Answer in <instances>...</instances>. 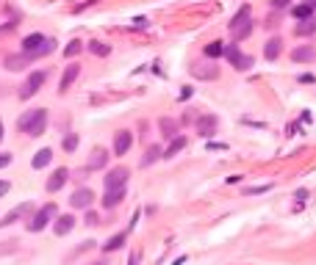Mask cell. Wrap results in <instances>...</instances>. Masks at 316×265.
<instances>
[{
	"instance_id": "obj_1",
	"label": "cell",
	"mask_w": 316,
	"mask_h": 265,
	"mask_svg": "<svg viewBox=\"0 0 316 265\" xmlns=\"http://www.w3.org/2000/svg\"><path fill=\"white\" fill-rule=\"evenodd\" d=\"M45 127H48V111L45 108H34V111H25L17 119V130L25 136H42Z\"/></svg>"
},
{
	"instance_id": "obj_2",
	"label": "cell",
	"mask_w": 316,
	"mask_h": 265,
	"mask_svg": "<svg viewBox=\"0 0 316 265\" xmlns=\"http://www.w3.org/2000/svg\"><path fill=\"white\" fill-rule=\"evenodd\" d=\"M20 50H23V53H28L31 58H39V55H50V53H53V50H56V41L48 39V36H42V33H31V36H25V39H23Z\"/></svg>"
},
{
	"instance_id": "obj_3",
	"label": "cell",
	"mask_w": 316,
	"mask_h": 265,
	"mask_svg": "<svg viewBox=\"0 0 316 265\" xmlns=\"http://www.w3.org/2000/svg\"><path fill=\"white\" fill-rule=\"evenodd\" d=\"M252 14H250V6H241L239 11L233 14V19H230V36H233V41H241V39H247V36L252 33Z\"/></svg>"
},
{
	"instance_id": "obj_4",
	"label": "cell",
	"mask_w": 316,
	"mask_h": 265,
	"mask_svg": "<svg viewBox=\"0 0 316 265\" xmlns=\"http://www.w3.org/2000/svg\"><path fill=\"white\" fill-rule=\"evenodd\" d=\"M225 58L230 61L233 69H239V72H247V69H252V66H255V58L241 53L239 44H225Z\"/></svg>"
},
{
	"instance_id": "obj_5",
	"label": "cell",
	"mask_w": 316,
	"mask_h": 265,
	"mask_svg": "<svg viewBox=\"0 0 316 265\" xmlns=\"http://www.w3.org/2000/svg\"><path fill=\"white\" fill-rule=\"evenodd\" d=\"M45 80H48V72H45V69L31 72L28 80H25V86L20 88V100H31V97H34L36 91H39V88L45 86Z\"/></svg>"
},
{
	"instance_id": "obj_6",
	"label": "cell",
	"mask_w": 316,
	"mask_h": 265,
	"mask_svg": "<svg viewBox=\"0 0 316 265\" xmlns=\"http://www.w3.org/2000/svg\"><path fill=\"white\" fill-rule=\"evenodd\" d=\"M56 213H59L56 205H45L42 210H36L34 216H31V221H28V232H42L45 227L50 224V218H53Z\"/></svg>"
},
{
	"instance_id": "obj_7",
	"label": "cell",
	"mask_w": 316,
	"mask_h": 265,
	"mask_svg": "<svg viewBox=\"0 0 316 265\" xmlns=\"http://www.w3.org/2000/svg\"><path fill=\"white\" fill-rule=\"evenodd\" d=\"M216 124H219V119L214 116V113H203V116H197L194 127H197V136L203 138H211L216 133Z\"/></svg>"
},
{
	"instance_id": "obj_8",
	"label": "cell",
	"mask_w": 316,
	"mask_h": 265,
	"mask_svg": "<svg viewBox=\"0 0 316 265\" xmlns=\"http://www.w3.org/2000/svg\"><path fill=\"white\" fill-rule=\"evenodd\" d=\"M128 177H131V171L128 169H111L106 174V191H114V188H125V183H128Z\"/></svg>"
},
{
	"instance_id": "obj_9",
	"label": "cell",
	"mask_w": 316,
	"mask_h": 265,
	"mask_svg": "<svg viewBox=\"0 0 316 265\" xmlns=\"http://www.w3.org/2000/svg\"><path fill=\"white\" fill-rule=\"evenodd\" d=\"M131 147H133L131 130H117V136H114V155H117V158H122V155H125Z\"/></svg>"
},
{
	"instance_id": "obj_10",
	"label": "cell",
	"mask_w": 316,
	"mask_h": 265,
	"mask_svg": "<svg viewBox=\"0 0 316 265\" xmlns=\"http://www.w3.org/2000/svg\"><path fill=\"white\" fill-rule=\"evenodd\" d=\"M191 77H197V80H216V77H219V66H214V64H194L191 66Z\"/></svg>"
},
{
	"instance_id": "obj_11",
	"label": "cell",
	"mask_w": 316,
	"mask_h": 265,
	"mask_svg": "<svg viewBox=\"0 0 316 265\" xmlns=\"http://www.w3.org/2000/svg\"><path fill=\"white\" fill-rule=\"evenodd\" d=\"M92 202H95V194H92V188H78L75 194H72L70 205H72V207H81V210H89Z\"/></svg>"
},
{
	"instance_id": "obj_12",
	"label": "cell",
	"mask_w": 316,
	"mask_h": 265,
	"mask_svg": "<svg viewBox=\"0 0 316 265\" xmlns=\"http://www.w3.org/2000/svg\"><path fill=\"white\" fill-rule=\"evenodd\" d=\"M291 61H294V64H313V61H316V50L310 47V44L294 47L291 50Z\"/></svg>"
},
{
	"instance_id": "obj_13",
	"label": "cell",
	"mask_w": 316,
	"mask_h": 265,
	"mask_svg": "<svg viewBox=\"0 0 316 265\" xmlns=\"http://www.w3.org/2000/svg\"><path fill=\"white\" fill-rule=\"evenodd\" d=\"M67 180H70V169H64V166H61V169H56L53 174H50V180H48V191H50V194L61 191Z\"/></svg>"
},
{
	"instance_id": "obj_14",
	"label": "cell",
	"mask_w": 316,
	"mask_h": 265,
	"mask_svg": "<svg viewBox=\"0 0 316 265\" xmlns=\"http://www.w3.org/2000/svg\"><path fill=\"white\" fill-rule=\"evenodd\" d=\"M283 53V39L280 36H274V39H269L266 44H263V58L266 61H277Z\"/></svg>"
},
{
	"instance_id": "obj_15",
	"label": "cell",
	"mask_w": 316,
	"mask_h": 265,
	"mask_svg": "<svg viewBox=\"0 0 316 265\" xmlns=\"http://www.w3.org/2000/svg\"><path fill=\"white\" fill-rule=\"evenodd\" d=\"M78 75H81V66H78V64H70V66H67L64 75H61V80H59V91H61V94H64L67 88L78 80Z\"/></svg>"
},
{
	"instance_id": "obj_16",
	"label": "cell",
	"mask_w": 316,
	"mask_h": 265,
	"mask_svg": "<svg viewBox=\"0 0 316 265\" xmlns=\"http://www.w3.org/2000/svg\"><path fill=\"white\" fill-rule=\"evenodd\" d=\"M31 55L28 53H23V55H6V61H3V66H6L9 72H20V69H25V66L31 64Z\"/></svg>"
},
{
	"instance_id": "obj_17",
	"label": "cell",
	"mask_w": 316,
	"mask_h": 265,
	"mask_svg": "<svg viewBox=\"0 0 316 265\" xmlns=\"http://www.w3.org/2000/svg\"><path fill=\"white\" fill-rule=\"evenodd\" d=\"M122 199H125V188H114V191H106V196L100 199V205L106 207V210H114Z\"/></svg>"
},
{
	"instance_id": "obj_18",
	"label": "cell",
	"mask_w": 316,
	"mask_h": 265,
	"mask_svg": "<svg viewBox=\"0 0 316 265\" xmlns=\"http://www.w3.org/2000/svg\"><path fill=\"white\" fill-rule=\"evenodd\" d=\"M28 213H34V205H31V202H25V205L14 207V210H12V213H9V216H6V218H3V221H0V227H9V224H14V221H17V218L28 216Z\"/></svg>"
},
{
	"instance_id": "obj_19",
	"label": "cell",
	"mask_w": 316,
	"mask_h": 265,
	"mask_svg": "<svg viewBox=\"0 0 316 265\" xmlns=\"http://www.w3.org/2000/svg\"><path fill=\"white\" fill-rule=\"evenodd\" d=\"M72 227H75V216H59L53 230H56V235L59 238H64V235H70L72 232Z\"/></svg>"
},
{
	"instance_id": "obj_20",
	"label": "cell",
	"mask_w": 316,
	"mask_h": 265,
	"mask_svg": "<svg viewBox=\"0 0 316 265\" xmlns=\"http://www.w3.org/2000/svg\"><path fill=\"white\" fill-rule=\"evenodd\" d=\"M313 33H316V17L294 22V36H313Z\"/></svg>"
},
{
	"instance_id": "obj_21",
	"label": "cell",
	"mask_w": 316,
	"mask_h": 265,
	"mask_svg": "<svg viewBox=\"0 0 316 265\" xmlns=\"http://www.w3.org/2000/svg\"><path fill=\"white\" fill-rule=\"evenodd\" d=\"M106 163H108V152H106V149H95V152H92V158H89V163H86V171L103 169Z\"/></svg>"
},
{
	"instance_id": "obj_22",
	"label": "cell",
	"mask_w": 316,
	"mask_h": 265,
	"mask_svg": "<svg viewBox=\"0 0 316 265\" xmlns=\"http://www.w3.org/2000/svg\"><path fill=\"white\" fill-rule=\"evenodd\" d=\"M158 127H161V136L164 138H175V136H178V122L169 119V116H164L161 122H158Z\"/></svg>"
},
{
	"instance_id": "obj_23",
	"label": "cell",
	"mask_w": 316,
	"mask_h": 265,
	"mask_svg": "<svg viewBox=\"0 0 316 265\" xmlns=\"http://www.w3.org/2000/svg\"><path fill=\"white\" fill-rule=\"evenodd\" d=\"M50 160H53V149L45 147V149H39V152L34 155V163H31V166H34V169H45Z\"/></svg>"
},
{
	"instance_id": "obj_24",
	"label": "cell",
	"mask_w": 316,
	"mask_h": 265,
	"mask_svg": "<svg viewBox=\"0 0 316 265\" xmlns=\"http://www.w3.org/2000/svg\"><path fill=\"white\" fill-rule=\"evenodd\" d=\"M291 17L297 19V22L299 19H310L313 17V6H308V3H297V6L291 8Z\"/></svg>"
},
{
	"instance_id": "obj_25",
	"label": "cell",
	"mask_w": 316,
	"mask_h": 265,
	"mask_svg": "<svg viewBox=\"0 0 316 265\" xmlns=\"http://www.w3.org/2000/svg\"><path fill=\"white\" fill-rule=\"evenodd\" d=\"M125 238H128V232H120V235H114V238H108V243H103V252H117V249H122V243H125Z\"/></svg>"
},
{
	"instance_id": "obj_26",
	"label": "cell",
	"mask_w": 316,
	"mask_h": 265,
	"mask_svg": "<svg viewBox=\"0 0 316 265\" xmlns=\"http://www.w3.org/2000/svg\"><path fill=\"white\" fill-rule=\"evenodd\" d=\"M205 58H222L225 55V44L222 41H211V44H205Z\"/></svg>"
},
{
	"instance_id": "obj_27",
	"label": "cell",
	"mask_w": 316,
	"mask_h": 265,
	"mask_svg": "<svg viewBox=\"0 0 316 265\" xmlns=\"http://www.w3.org/2000/svg\"><path fill=\"white\" fill-rule=\"evenodd\" d=\"M183 147H186V138H183V136H175V138H172V144H169V147L164 149V158H175V155H178Z\"/></svg>"
},
{
	"instance_id": "obj_28",
	"label": "cell",
	"mask_w": 316,
	"mask_h": 265,
	"mask_svg": "<svg viewBox=\"0 0 316 265\" xmlns=\"http://www.w3.org/2000/svg\"><path fill=\"white\" fill-rule=\"evenodd\" d=\"M86 50H89L92 55H97V58H106V55L111 53V47H108V44H103V41H89V44H86Z\"/></svg>"
},
{
	"instance_id": "obj_29",
	"label": "cell",
	"mask_w": 316,
	"mask_h": 265,
	"mask_svg": "<svg viewBox=\"0 0 316 265\" xmlns=\"http://www.w3.org/2000/svg\"><path fill=\"white\" fill-rule=\"evenodd\" d=\"M61 149H64V152H75L78 149V133H67V136L61 138Z\"/></svg>"
},
{
	"instance_id": "obj_30",
	"label": "cell",
	"mask_w": 316,
	"mask_h": 265,
	"mask_svg": "<svg viewBox=\"0 0 316 265\" xmlns=\"http://www.w3.org/2000/svg\"><path fill=\"white\" fill-rule=\"evenodd\" d=\"M158 158H164V152H161V147H150L147 152H144V158H142V166H150V163H155Z\"/></svg>"
},
{
	"instance_id": "obj_31",
	"label": "cell",
	"mask_w": 316,
	"mask_h": 265,
	"mask_svg": "<svg viewBox=\"0 0 316 265\" xmlns=\"http://www.w3.org/2000/svg\"><path fill=\"white\" fill-rule=\"evenodd\" d=\"M78 53H84V41H70V44H67L64 47V58H75Z\"/></svg>"
},
{
	"instance_id": "obj_32",
	"label": "cell",
	"mask_w": 316,
	"mask_h": 265,
	"mask_svg": "<svg viewBox=\"0 0 316 265\" xmlns=\"http://www.w3.org/2000/svg\"><path fill=\"white\" fill-rule=\"evenodd\" d=\"M269 188H272V185H258V188H244V194H247V196H252V194H266Z\"/></svg>"
},
{
	"instance_id": "obj_33",
	"label": "cell",
	"mask_w": 316,
	"mask_h": 265,
	"mask_svg": "<svg viewBox=\"0 0 316 265\" xmlns=\"http://www.w3.org/2000/svg\"><path fill=\"white\" fill-rule=\"evenodd\" d=\"M86 224H89V227H97V224H100V216H97V213H86Z\"/></svg>"
},
{
	"instance_id": "obj_34",
	"label": "cell",
	"mask_w": 316,
	"mask_h": 265,
	"mask_svg": "<svg viewBox=\"0 0 316 265\" xmlns=\"http://www.w3.org/2000/svg\"><path fill=\"white\" fill-rule=\"evenodd\" d=\"M272 3V8H288L291 6V0H269Z\"/></svg>"
},
{
	"instance_id": "obj_35",
	"label": "cell",
	"mask_w": 316,
	"mask_h": 265,
	"mask_svg": "<svg viewBox=\"0 0 316 265\" xmlns=\"http://www.w3.org/2000/svg\"><path fill=\"white\" fill-rule=\"evenodd\" d=\"M12 163V152H0V169H6Z\"/></svg>"
},
{
	"instance_id": "obj_36",
	"label": "cell",
	"mask_w": 316,
	"mask_h": 265,
	"mask_svg": "<svg viewBox=\"0 0 316 265\" xmlns=\"http://www.w3.org/2000/svg\"><path fill=\"white\" fill-rule=\"evenodd\" d=\"M294 199H297V202H305V199H308V191H305V188H299L297 194H294Z\"/></svg>"
},
{
	"instance_id": "obj_37",
	"label": "cell",
	"mask_w": 316,
	"mask_h": 265,
	"mask_svg": "<svg viewBox=\"0 0 316 265\" xmlns=\"http://www.w3.org/2000/svg\"><path fill=\"white\" fill-rule=\"evenodd\" d=\"M9 188H12V185H9L6 180H0V196H6V194H9Z\"/></svg>"
},
{
	"instance_id": "obj_38",
	"label": "cell",
	"mask_w": 316,
	"mask_h": 265,
	"mask_svg": "<svg viewBox=\"0 0 316 265\" xmlns=\"http://www.w3.org/2000/svg\"><path fill=\"white\" fill-rule=\"evenodd\" d=\"M191 97V86H183V91H180V100H189Z\"/></svg>"
},
{
	"instance_id": "obj_39",
	"label": "cell",
	"mask_w": 316,
	"mask_h": 265,
	"mask_svg": "<svg viewBox=\"0 0 316 265\" xmlns=\"http://www.w3.org/2000/svg\"><path fill=\"white\" fill-rule=\"evenodd\" d=\"M299 83H316L313 75H299Z\"/></svg>"
},
{
	"instance_id": "obj_40",
	"label": "cell",
	"mask_w": 316,
	"mask_h": 265,
	"mask_svg": "<svg viewBox=\"0 0 316 265\" xmlns=\"http://www.w3.org/2000/svg\"><path fill=\"white\" fill-rule=\"evenodd\" d=\"M133 25H136V28H147V19L139 17V19H133Z\"/></svg>"
},
{
	"instance_id": "obj_41",
	"label": "cell",
	"mask_w": 316,
	"mask_h": 265,
	"mask_svg": "<svg viewBox=\"0 0 316 265\" xmlns=\"http://www.w3.org/2000/svg\"><path fill=\"white\" fill-rule=\"evenodd\" d=\"M128 265H139V254H136V252L131 254V260H128Z\"/></svg>"
},
{
	"instance_id": "obj_42",
	"label": "cell",
	"mask_w": 316,
	"mask_h": 265,
	"mask_svg": "<svg viewBox=\"0 0 316 265\" xmlns=\"http://www.w3.org/2000/svg\"><path fill=\"white\" fill-rule=\"evenodd\" d=\"M302 3H308V6H313V8H316V0H302Z\"/></svg>"
},
{
	"instance_id": "obj_43",
	"label": "cell",
	"mask_w": 316,
	"mask_h": 265,
	"mask_svg": "<svg viewBox=\"0 0 316 265\" xmlns=\"http://www.w3.org/2000/svg\"><path fill=\"white\" fill-rule=\"evenodd\" d=\"M0 141H3V122H0Z\"/></svg>"
},
{
	"instance_id": "obj_44",
	"label": "cell",
	"mask_w": 316,
	"mask_h": 265,
	"mask_svg": "<svg viewBox=\"0 0 316 265\" xmlns=\"http://www.w3.org/2000/svg\"><path fill=\"white\" fill-rule=\"evenodd\" d=\"M92 265H103V263H92Z\"/></svg>"
}]
</instances>
